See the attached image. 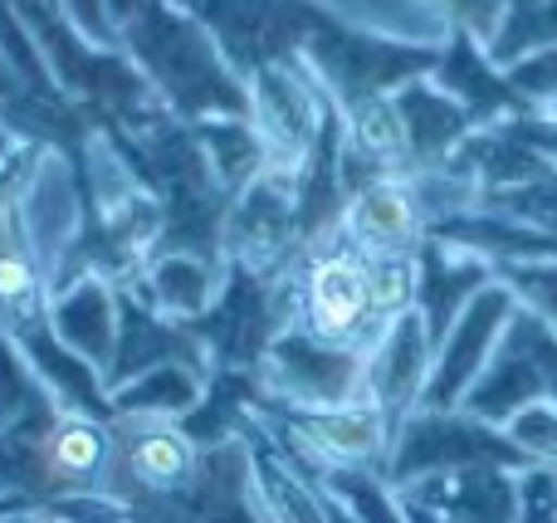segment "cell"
I'll use <instances>...</instances> for the list:
<instances>
[{
    "instance_id": "5b68a950",
    "label": "cell",
    "mask_w": 557,
    "mask_h": 523,
    "mask_svg": "<svg viewBox=\"0 0 557 523\" xmlns=\"http://www.w3.org/2000/svg\"><path fill=\"white\" fill-rule=\"evenodd\" d=\"M264 407L274 411H323L362 397V352L327 348L304 328H284L255 368Z\"/></svg>"
},
{
    "instance_id": "3957f363",
    "label": "cell",
    "mask_w": 557,
    "mask_h": 523,
    "mask_svg": "<svg viewBox=\"0 0 557 523\" xmlns=\"http://www.w3.org/2000/svg\"><path fill=\"white\" fill-rule=\"evenodd\" d=\"M113 470H108V495L127 505V514H147L172 499L191 495L206 475V446H196L186 421L162 416H113Z\"/></svg>"
},
{
    "instance_id": "d6986e66",
    "label": "cell",
    "mask_w": 557,
    "mask_h": 523,
    "mask_svg": "<svg viewBox=\"0 0 557 523\" xmlns=\"http://www.w3.org/2000/svg\"><path fill=\"white\" fill-rule=\"evenodd\" d=\"M509 440L523 450L529 465L557 470V401H533L523 416L509 421Z\"/></svg>"
},
{
    "instance_id": "5bb4252c",
    "label": "cell",
    "mask_w": 557,
    "mask_h": 523,
    "mask_svg": "<svg viewBox=\"0 0 557 523\" xmlns=\"http://www.w3.org/2000/svg\"><path fill=\"white\" fill-rule=\"evenodd\" d=\"M494 284V264L470 254L465 245L431 235L425 250L416 254V309H421L431 343L450 333V323L470 309V299Z\"/></svg>"
},
{
    "instance_id": "52a82bcc",
    "label": "cell",
    "mask_w": 557,
    "mask_h": 523,
    "mask_svg": "<svg viewBox=\"0 0 557 523\" xmlns=\"http://www.w3.org/2000/svg\"><path fill=\"white\" fill-rule=\"evenodd\" d=\"M513 313H519V303H513V294L504 289L499 279L474 294L470 309L435 343V362H431V382H425L421 411H460L465 407L470 387L484 377V368H490L494 352H499Z\"/></svg>"
},
{
    "instance_id": "8fae6325",
    "label": "cell",
    "mask_w": 557,
    "mask_h": 523,
    "mask_svg": "<svg viewBox=\"0 0 557 523\" xmlns=\"http://www.w3.org/2000/svg\"><path fill=\"white\" fill-rule=\"evenodd\" d=\"M225 279H231V264L215 260V254L162 245V250L147 260L133 294L152 313H162V319L182 323V328H196V323H206L215 313V303H221V294H225Z\"/></svg>"
},
{
    "instance_id": "7a4b0ae2",
    "label": "cell",
    "mask_w": 557,
    "mask_h": 523,
    "mask_svg": "<svg viewBox=\"0 0 557 523\" xmlns=\"http://www.w3.org/2000/svg\"><path fill=\"white\" fill-rule=\"evenodd\" d=\"M294 328H304L308 338L327 343V348L367 352V343L382 328L372 260L347 250L337 235L323 245H308L294 260Z\"/></svg>"
},
{
    "instance_id": "4fadbf2b",
    "label": "cell",
    "mask_w": 557,
    "mask_h": 523,
    "mask_svg": "<svg viewBox=\"0 0 557 523\" xmlns=\"http://www.w3.org/2000/svg\"><path fill=\"white\" fill-rule=\"evenodd\" d=\"M533 401H548V387H543L539 352H533V319L519 309L509 323V333H504L499 352H494V362L470 387V397H465L460 411H470V416L484 421V426L509 431V421L523 416Z\"/></svg>"
},
{
    "instance_id": "9a60e30c",
    "label": "cell",
    "mask_w": 557,
    "mask_h": 523,
    "mask_svg": "<svg viewBox=\"0 0 557 523\" xmlns=\"http://www.w3.org/2000/svg\"><path fill=\"white\" fill-rule=\"evenodd\" d=\"M206 372L186 368V362H162V368L143 372V377L123 382L108 391V411L113 416H162V421H186L206 397Z\"/></svg>"
},
{
    "instance_id": "ac0fdd59",
    "label": "cell",
    "mask_w": 557,
    "mask_h": 523,
    "mask_svg": "<svg viewBox=\"0 0 557 523\" xmlns=\"http://www.w3.org/2000/svg\"><path fill=\"white\" fill-rule=\"evenodd\" d=\"M318 480H327L337 489V499L352 509L357 523H411L406 499L382 475H318Z\"/></svg>"
},
{
    "instance_id": "ba28073f",
    "label": "cell",
    "mask_w": 557,
    "mask_h": 523,
    "mask_svg": "<svg viewBox=\"0 0 557 523\" xmlns=\"http://www.w3.org/2000/svg\"><path fill=\"white\" fill-rule=\"evenodd\" d=\"M431 362H435V343L421 309L396 313V319H386L376 328V338L362 352V397H372L401 426L411 411H421Z\"/></svg>"
},
{
    "instance_id": "7c38bea8",
    "label": "cell",
    "mask_w": 557,
    "mask_h": 523,
    "mask_svg": "<svg viewBox=\"0 0 557 523\" xmlns=\"http://www.w3.org/2000/svg\"><path fill=\"white\" fill-rule=\"evenodd\" d=\"M392 98H396V113H401V127H406V147H411V172L445 166L465 147V137L480 127L470 108H465L435 74L401 78V84L392 88Z\"/></svg>"
},
{
    "instance_id": "6da1fadb",
    "label": "cell",
    "mask_w": 557,
    "mask_h": 523,
    "mask_svg": "<svg viewBox=\"0 0 557 523\" xmlns=\"http://www.w3.org/2000/svg\"><path fill=\"white\" fill-rule=\"evenodd\" d=\"M240 88H245V117H250L255 137L264 147V162L288 166V172H308L323 157L327 137H333V98L318 84L313 69L288 49V54L260 59L240 78Z\"/></svg>"
},
{
    "instance_id": "8992f818",
    "label": "cell",
    "mask_w": 557,
    "mask_h": 523,
    "mask_svg": "<svg viewBox=\"0 0 557 523\" xmlns=\"http://www.w3.org/2000/svg\"><path fill=\"white\" fill-rule=\"evenodd\" d=\"M337 240L362 260H416L431 240V215L411 176H372L352 186L337 211Z\"/></svg>"
},
{
    "instance_id": "9c48e42d",
    "label": "cell",
    "mask_w": 557,
    "mask_h": 523,
    "mask_svg": "<svg viewBox=\"0 0 557 523\" xmlns=\"http://www.w3.org/2000/svg\"><path fill=\"white\" fill-rule=\"evenodd\" d=\"M117 289L113 279H103L98 270H78L64 289L49 303V338L64 352H74L84 368H94L98 377L108 382V368H113L117 352Z\"/></svg>"
},
{
    "instance_id": "44dd1931",
    "label": "cell",
    "mask_w": 557,
    "mask_h": 523,
    "mask_svg": "<svg viewBox=\"0 0 557 523\" xmlns=\"http://www.w3.org/2000/svg\"><path fill=\"white\" fill-rule=\"evenodd\" d=\"M406 509H411V505H406ZM411 523H435L431 514H421V509H411Z\"/></svg>"
},
{
    "instance_id": "277c9868",
    "label": "cell",
    "mask_w": 557,
    "mask_h": 523,
    "mask_svg": "<svg viewBox=\"0 0 557 523\" xmlns=\"http://www.w3.org/2000/svg\"><path fill=\"white\" fill-rule=\"evenodd\" d=\"M470 465H504V470H523V450L509 440V431L484 426L470 411H411L396 426L392 440V460H386V485L406 489L416 480L431 475H450V470H470Z\"/></svg>"
},
{
    "instance_id": "e0dca14e",
    "label": "cell",
    "mask_w": 557,
    "mask_h": 523,
    "mask_svg": "<svg viewBox=\"0 0 557 523\" xmlns=\"http://www.w3.org/2000/svg\"><path fill=\"white\" fill-rule=\"evenodd\" d=\"M499 74H504V84H509V94L519 98L529 113L553 117V108H557V45L529 49V54H519L513 64H504Z\"/></svg>"
},
{
    "instance_id": "30bf717a",
    "label": "cell",
    "mask_w": 557,
    "mask_h": 523,
    "mask_svg": "<svg viewBox=\"0 0 557 523\" xmlns=\"http://www.w3.org/2000/svg\"><path fill=\"white\" fill-rule=\"evenodd\" d=\"M396 495L435 523H519V470L504 465L450 470V475L416 480Z\"/></svg>"
},
{
    "instance_id": "ffe728a7",
    "label": "cell",
    "mask_w": 557,
    "mask_h": 523,
    "mask_svg": "<svg viewBox=\"0 0 557 523\" xmlns=\"http://www.w3.org/2000/svg\"><path fill=\"white\" fill-rule=\"evenodd\" d=\"M54 5H59V20H64L88 49H103V54L123 49V29H117L108 0H54Z\"/></svg>"
},
{
    "instance_id": "2e32d148",
    "label": "cell",
    "mask_w": 557,
    "mask_h": 523,
    "mask_svg": "<svg viewBox=\"0 0 557 523\" xmlns=\"http://www.w3.org/2000/svg\"><path fill=\"white\" fill-rule=\"evenodd\" d=\"M494 279L513 294L529 319H539L548 333H557V260H523V264H499Z\"/></svg>"
}]
</instances>
